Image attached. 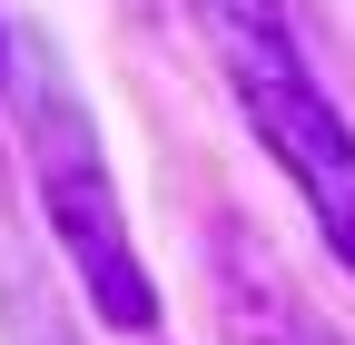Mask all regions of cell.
<instances>
[{"instance_id": "4", "label": "cell", "mask_w": 355, "mask_h": 345, "mask_svg": "<svg viewBox=\"0 0 355 345\" xmlns=\"http://www.w3.org/2000/svg\"><path fill=\"white\" fill-rule=\"evenodd\" d=\"M0 335L10 345H89L79 316H69V296L50 286V267H40V247L10 218V188H0Z\"/></svg>"}, {"instance_id": "1", "label": "cell", "mask_w": 355, "mask_h": 345, "mask_svg": "<svg viewBox=\"0 0 355 345\" xmlns=\"http://www.w3.org/2000/svg\"><path fill=\"white\" fill-rule=\"evenodd\" d=\"M10 128H20V178H30V207L50 227L69 286L89 296L99 326H128V335H158V276L139 237H128V197L109 178V139L89 118L79 79L60 60L50 30H10Z\"/></svg>"}, {"instance_id": "2", "label": "cell", "mask_w": 355, "mask_h": 345, "mask_svg": "<svg viewBox=\"0 0 355 345\" xmlns=\"http://www.w3.org/2000/svg\"><path fill=\"white\" fill-rule=\"evenodd\" d=\"M188 20L207 39L217 79H227L237 118L257 128V148L286 168V188L306 207V227L326 237V256L355 276V118L316 79L306 39L286 20V0H188Z\"/></svg>"}, {"instance_id": "5", "label": "cell", "mask_w": 355, "mask_h": 345, "mask_svg": "<svg viewBox=\"0 0 355 345\" xmlns=\"http://www.w3.org/2000/svg\"><path fill=\"white\" fill-rule=\"evenodd\" d=\"M0 99H10V10H0Z\"/></svg>"}, {"instance_id": "3", "label": "cell", "mask_w": 355, "mask_h": 345, "mask_svg": "<svg viewBox=\"0 0 355 345\" xmlns=\"http://www.w3.org/2000/svg\"><path fill=\"white\" fill-rule=\"evenodd\" d=\"M217 316H227V345H336L306 316V296L286 286V267L257 247L247 218L217 227Z\"/></svg>"}]
</instances>
